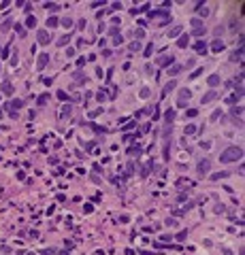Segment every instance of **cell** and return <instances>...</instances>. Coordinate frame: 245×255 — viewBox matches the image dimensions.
Returning a JSON list of instances; mask_svg holds the SVG:
<instances>
[{"mask_svg":"<svg viewBox=\"0 0 245 255\" xmlns=\"http://www.w3.org/2000/svg\"><path fill=\"white\" fill-rule=\"evenodd\" d=\"M188 43H190V39H188V34H186V36H181V39L177 41V47H181V49H183V47H188Z\"/></svg>","mask_w":245,"mask_h":255,"instance_id":"cell-12","label":"cell"},{"mask_svg":"<svg viewBox=\"0 0 245 255\" xmlns=\"http://www.w3.org/2000/svg\"><path fill=\"white\" fill-rule=\"evenodd\" d=\"M215 98H217V94L211 89V91H207V94L203 96V100H200V102H203V104H209V102H211V100H215Z\"/></svg>","mask_w":245,"mask_h":255,"instance_id":"cell-6","label":"cell"},{"mask_svg":"<svg viewBox=\"0 0 245 255\" xmlns=\"http://www.w3.org/2000/svg\"><path fill=\"white\" fill-rule=\"evenodd\" d=\"M134 36H137V39H143L145 32H143V30H137V32H134Z\"/></svg>","mask_w":245,"mask_h":255,"instance_id":"cell-29","label":"cell"},{"mask_svg":"<svg viewBox=\"0 0 245 255\" xmlns=\"http://www.w3.org/2000/svg\"><path fill=\"white\" fill-rule=\"evenodd\" d=\"M147 96H149V87H143L141 89V98H147Z\"/></svg>","mask_w":245,"mask_h":255,"instance_id":"cell-25","label":"cell"},{"mask_svg":"<svg viewBox=\"0 0 245 255\" xmlns=\"http://www.w3.org/2000/svg\"><path fill=\"white\" fill-rule=\"evenodd\" d=\"M53 26H58V19L56 17H47V28H53Z\"/></svg>","mask_w":245,"mask_h":255,"instance_id":"cell-18","label":"cell"},{"mask_svg":"<svg viewBox=\"0 0 245 255\" xmlns=\"http://www.w3.org/2000/svg\"><path fill=\"white\" fill-rule=\"evenodd\" d=\"M151 51H154V45H149V47H147V49H145L143 53H145V55H151Z\"/></svg>","mask_w":245,"mask_h":255,"instance_id":"cell-30","label":"cell"},{"mask_svg":"<svg viewBox=\"0 0 245 255\" xmlns=\"http://www.w3.org/2000/svg\"><path fill=\"white\" fill-rule=\"evenodd\" d=\"M209 168H211V162H209V160H200L198 166H196V172H198L200 177H205L207 172H209Z\"/></svg>","mask_w":245,"mask_h":255,"instance_id":"cell-3","label":"cell"},{"mask_svg":"<svg viewBox=\"0 0 245 255\" xmlns=\"http://www.w3.org/2000/svg\"><path fill=\"white\" fill-rule=\"evenodd\" d=\"M196 113H198L196 108H190V111H188V117H196Z\"/></svg>","mask_w":245,"mask_h":255,"instance_id":"cell-33","label":"cell"},{"mask_svg":"<svg viewBox=\"0 0 245 255\" xmlns=\"http://www.w3.org/2000/svg\"><path fill=\"white\" fill-rule=\"evenodd\" d=\"M58 98H60V100H66V98H68V96H66V94H64V91H58Z\"/></svg>","mask_w":245,"mask_h":255,"instance_id":"cell-36","label":"cell"},{"mask_svg":"<svg viewBox=\"0 0 245 255\" xmlns=\"http://www.w3.org/2000/svg\"><path fill=\"white\" fill-rule=\"evenodd\" d=\"M194 51L196 53H198V55H205V53H207V45H205V43H196V45H194Z\"/></svg>","mask_w":245,"mask_h":255,"instance_id":"cell-8","label":"cell"},{"mask_svg":"<svg viewBox=\"0 0 245 255\" xmlns=\"http://www.w3.org/2000/svg\"><path fill=\"white\" fill-rule=\"evenodd\" d=\"M192 34H194V36H203V34H205V28H196Z\"/></svg>","mask_w":245,"mask_h":255,"instance_id":"cell-24","label":"cell"},{"mask_svg":"<svg viewBox=\"0 0 245 255\" xmlns=\"http://www.w3.org/2000/svg\"><path fill=\"white\" fill-rule=\"evenodd\" d=\"M241 55H243V47H239V49L230 55V60H232V62H237V60H241Z\"/></svg>","mask_w":245,"mask_h":255,"instance_id":"cell-11","label":"cell"},{"mask_svg":"<svg viewBox=\"0 0 245 255\" xmlns=\"http://www.w3.org/2000/svg\"><path fill=\"white\" fill-rule=\"evenodd\" d=\"M26 26H28V28H34V26H36V19H34V17L30 15V17L26 19Z\"/></svg>","mask_w":245,"mask_h":255,"instance_id":"cell-17","label":"cell"},{"mask_svg":"<svg viewBox=\"0 0 245 255\" xmlns=\"http://www.w3.org/2000/svg\"><path fill=\"white\" fill-rule=\"evenodd\" d=\"M143 255H154V253H143Z\"/></svg>","mask_w":245,"mask_h":255,"instance_id":"cell-39","label":"cell"},{"mask_svg":"<svg viewBox=\"0 0 245 255\" xmlns=\"http://www.w3.org/2000/svg\"><path fill=\"white\" fill-rule=\"evenodd\" d=\"M151 17H171V15L164 13V11H154V13H149V19Z\"/></svg>","mask_w":245,"mask_h":255,"instance_id":"cell-13","label":"cell"},{"mask_svg":"<svg viewBox=\"0 0 245 255\" xmlns=\"http://www.w3.org/2000/svg\"><path fill=\"white\" fill-rule=\"evenodd\" d=\"M177 240H186V232H179V234H177Z\"/></svg>","mask_w":245,"mask_h":255,"instance_id":"cell-35","label":"cell"},{"mask_svg":"<svg viewBox=\"0 0 245 255\" xmlns=\"http://www.w3.org/2000/svg\"><path fill=\"white\" fill-rule=\"evenodd\" d=\"M62 26H66V28H70V26H73V19L64 17V19H62Z\"/></svg>","mask_w":245,"mask_h":255,"instance_id":"cell-23","label":"cell"},{"mask_svg":"<svg viewBox=\"0 0 245 255\" xmlns=\"http://www.w3.org/2000/svg\"><path fill=\"white\" fill-rule=\"evenodd\" d=\"M175 81H168V83H166V87H164V94H168V91H173V89H175Z\"/></svg>","mask_w":245,"mask_h":255,"instance_id":"cell-16","label":"cell"},{"mask_svg":"<svg viewBox=\"0 0 245 255\" xmlns=\"http://www.w3.org/2000/svg\"><path fill=\"white\" fill-rule=\"evenodd\" d=\"M226 102H228V104H235V102H237V96H230V98H228Z\"/></svg>","mask_w":245,"mask_h":255,"instance_id":"cell-37","label":"cell"},{"mask_svg":"<svg viewBox=\"0 0 245 255\" xmlns=\"http://www.w3.org/2000/svg\"><path fill=\"white\" fill-rule=\"evenodd\" d=\"M49 62V53H43V55L39 57V64H36V66H39V70H43L45 68V64Z\"/></svg>","mask_w":245,"mask_h":255,"instance_id":"cell-9","label":"cell"},{"mask_svg":"<svg viewBox=\"0 0 245 255\" xmlns=\"http://www.w3.org/2000/svg\"><path fill=\"white\" fill-rule=\"evenodd\" d=\"M194 132H196L194 126H186V134H194Z\"/></svg>","mask_w":245,"mask_h":255,"instance_id":"cell-26","label":"cell"},{"mask_svg":"<svg viewBox=\"0 0 245 255\" xmlns=\"http://www.w3.org/2000/svg\"><path fill=\"white\" fill-rule=\"evenodd\" d=\"M192 26H194V28H200V26H203V21H200L198 17H194V19H192Z\"/></svg>","mask_w":245,"mask_h":255,"instance_id":"cell-22","label":"cell"},{"mask_svg":"<svg viewBox=\"0 0 245 255\" xmlns=\"http://www.w3.org/2000/svg\"><path fill=\"white\" fill-rule=\"evenodd\" d=\"M164 119H166V121H173V119H175V111H166L164 113Z\"/></svg>","mask_w":245,"mask_h":255,"instance_id":"cell-20","label":"cell"},{"mask_svg":"<svg viewBox=\"0 0 245 255\" xmlns=\"http://www.w3.org/2000/svg\"><path fill=\"white\" fill-rule=\"evenodd\" d=\"M139 49H141L139 43H132V45H130V51H139Z\"/></svg>","mask_w":245,"mask_h":255,"instance_id":"cell-27","label":"cell"},{"mask_svg":"<svg viewBox=\"0 0 245 255\" xmlns=\"http://www.w3.org/2000/svg\"><path fill=\"white\" fill-rule=\"evenodd\" d=\"M160 64H162V66H168V64H173V55H168V57H162V60H160Z\"/></svg>","mask_w":245,"mask_h":255,"instance_id":"cell-19","label":"cell"},{"mask_svg":"<svg viewBox=\"0 0 245 255\" xmlns=\"http://www.w3.org/2000/svg\"><path fill=\"white\" fill-rule=\"evenodd\" d=\"M45 9H47V11H56L58 4H45Z\"/></svg>","mask_w":245,"mask_h":255,"instance_id":"cell-31","label":"cell"},{"mask_svg":"<svg viewBox=\"0 0 245 255\" xmlns=\"http://www.w3.org/2000/svg\"><path fill=\"white\" fill-rule=\"evenodd\" d=\"M2 91H4V94H13V85H11L9 81H4V83H2Z\"/></svg>","mask_w":245,"mask_h":255,"instance_id":"cell-14","label":"cell"},{"mask_svg":"<svg viewBox=\"0 0 245 255\" xmlns=\"http://www.w3.org/2000/svg\"><path fill=\"white\" fill-rule=\"evenodd\" d=\"M11 106H13V108H19V106H21V100H15V102H11Z\"/></svg>","mask_w":245,"mask_h":255,"instance_id":"cell-34","label":"cell"},{"mask_svg":"<svg viewBox=\"0 0 245 255\" xmlns=\"http://www.w3.org/2000/svg\"><path fill=\"white\" fill-rule=\"evenodd\" d=\"M0 117H2V111H0Z\"/></svg>","mask_w":245,"mask_h":255,"instance_id":"cell-40","label":"cell"},{"mask_svg":"<svg viewBox=\"0 0 245 255\" xmlns=\"http://www.w3.org/2000/svg\"><path fill=\"white\" fill-rule=\"evenodd\" d=\"M183 68H186V66H181V64H173V66H171V68H166V70H168V74L173 77V74H179V72H183Z\"/></svg>","mask_w":245,"mask_h":255,"instance_id":"cell-7","label":"cell"},{"mask_svg":"<svg viewBox=\"0 0 245 255\" xmlns=\"http://www.w3.org/2000/svg\"><path fill=\"white\" fill-rule=\"evenodd\" d=\"M224 177H228V172H215V175H211V179H213V181H217V179H224Z\"/></svg>","mask_w":245,"mask_h":255,"instance_id":"cell-21","label":"cell"},{"mask_svg":"<svg viewBox=\"0 0 245 255\" xmlns=\"http://www.w3.org/2000/svg\"><path fill=\"white\" fill-rule=\"evenodd\" d=\"M211 49H213V53H220V51H224V49H226V45H224V41L217 39V41L211 43Z\"/></svg>","mask_w":245,"mask_h":255,"instance_id":"cell-5","label":"cell"},{"mask_svg":"<svg viewBox=\"0 0 245 255\" xmlns=\"http://www.w3.org/2000/svg\"><path fill=\"white\" fill-rule=\"evenodd\" d=\"M68 39H70V36L66 34V36H64V39H60V41H58V45H66V43H68Z\"/></svg>","mask_w":245,"mask_h":255,"instance_id":"cell-28","label":"cell"},{"mask_svg":"<svg viewBox=\"0 0 245 255\" xmlns=\"http://www.w3.org/2000/svg\"><path fill=\"white\" fill-rule=\"evenodd\" d=\"M68 113H70V108H68V106H64V108H62V117H66Z\"/></svg>","mask_w":245,"mask_h":255,"instance_id":"cell-38","label":"cell"},{"mask_svg":"<svg viewBox=\"0 0 245 255\" xmlns=\"http://www.w3.org/2000/svg\"><path fill=\"white\" fill-rule=\"evenodd\" d=\"M36 34H39V43H41V45H47V43L51 41V34H49L47 30H39Z\"/></svg>","mask_w":245,"mask_h":255,"instance_id":"cell-4","label":"cell"},{"mask_svg":"<svg viewBox=\"0 0 245 255\" xmlns=\"http://www.w3.org/2000/svg\"><path fill=\"white\" fill-rule=\"evenodd\" d=\"M179 32H181V26H175V28H171V30H168V36H171V39H175Z\"/></svg>","mask_w":245,"mask_h":255,"instance_id":"cell-15","label":"cell"},{"mask_svg":"<svg viewBox=\"0 0 245 255\" xmlns=\"http://www.w3.org/2000/svg\"><path fill=\"white\" fill-rule=\"evenodd\" d=\"M190 98H192V91H190V89H181L179 96H177V106H186Z\"/></svg>","mask_w":245,"mask_h":255,"instance_id":"cell-2","label":"cell"},{"mask_svg":"<svg viewBox=\"0 0 245 255\" xmlns=\"http://www.w3.org/2000/svg\"><path fill=\"white\" fill-rule=\"evenodd\" d=\"M45 100H47V94H43V96H39V104H45Z\"/></svg>","mask_w":245,"mask_h":255,"instance_id":"cell-32","label":"cell"},{"mask_svg":"<svg viewBox=\"0 0 245 255\" xmlns=\"http://www.w3.org/2000/svg\"><path fill=\"white\" fill-rule=\"evenodd\" d=\"M207 85H211V87H215V85H220V74H211V77L207 79Z\"/></svg>","mask_w":245,"mask_h":255,"instance_id":"cell-10","label":"cell"},{"mask_svg":"<svg viewBox=\"0 0 245 255\" xmlns=\"http://www.w3.org/2000/svg\"><path fill=\"white\" fill-rule=\"evenodd\" d=\"M243 157V149L241 147H228L224 153L220 155V162L222 164H230V162H237Z\"/></svg>","mask_w":245,"mask_h":255,"instance_id":"cell-1","label":"cell"}]
</instances>
